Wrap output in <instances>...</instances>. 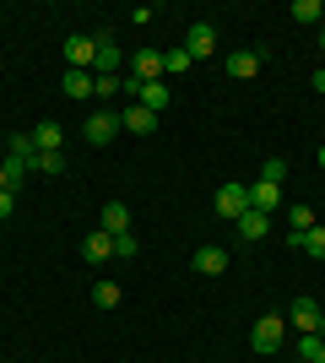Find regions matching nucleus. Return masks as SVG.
Listing matches in <instances>:
<instances>
[{"mask_svg":"<svg viewBox=\"0 0 325 363\" xmlns=\"http://www.w3.org/2000/svg\"><path fill=\"white\" fill-rule=\"evenodd\" d=\"M282 336H287V315H261V320H255V331H249V347L266 358V352L282 347Z\"/></svg>","mask_w":325,"mask_h":363,"instance_id":"nucleus-1","label":"nucleus"},{"mask_svg":"<svg viewBox=\"0 0 325 363\" xmlns=\"http://www.w3.org/2000/svg\"><path fill=\"white\" fill-rule=\"evenodd\" d=\"M6 147H11L6 152V174H11V190H16L28 179V163H38V147H33V136H11Z\"/></svg>","mask_w":325,"mask_h":363,"instance_id":"nucleus-2","label":"nucleus"},{"mask_svg":"<svg viewBox=\"0 0 325 363\" xmlns=\"http://www.w3.org/2000/svg\"><path fill=\"white\" fill-rule=\"evenodd\" d=\"M244 212H249V184L228 179L222 190H217V217H228V223H239Z\"/></svg>","mask_w":325,"mask_h":363,"instance_id":"nucleus-3","label":"nucleus"},{"mask_svg":"<svg viewBox=\"0 0 325 363\" xmlns=\"http://www.w3.org/2000/svg\"><path fill=\"white\" fill-rule=\"evenodd\" d=\"M81 136L93 141V147H108V141L120 136V114H108V108H98V114H87V125H81Z\"/></svg>","mask_w":325,"mask_h":363,"instance_id":"nucleus-4","label":"nucleus"},{"mask_svg":"<svg viewBox=\"0 0 325 363\" xmlns=\"http://www.w3.org/2000/svg\"><path fill=\"white\" fill-rule=\"evenodd\" d=\"M65 60H71V71H93V60H98V38H87V33H71V38H65Z\"/></svg>","mask_w":325,"mask_h":363,"instance_id":"nucleus-5","label":"nucleus"},{"mask_svg":"<svg viewBox=\"0 0 325 363\" xmlns=\"http://www.w3.org/2000/svg\"><path fill=\"white\" fill-rule=\"evenodd\" d=\"M120 130H130V136H152L157 114H152V108H141V104H125L120 108Z\"/></svg>","mask_w":325,"mask_h":363,"instance_id":"nucleus-6","label":"nucleus"},{"mask_svg":"<svg viewBox=\"0 0 325 363\" xmlns=\"http://www.w3.org/2000/svg\"><path fill=\"white\" fill-rule=\"evenodd\" d=\"M190 266H195L201 277H222L228 272V250H222V244H201V250L190 255Z\"/></svg>","mask_w":325,"mask_h":363,"instance_id":"nucleus-7","label":"nucleus"},{"mask_svg":"<svg viewBox=\"0 0 325 363\" xmlns=\"http://www.w3.org/2000/svg\"><path fill=\"white\" fill-rule=\"evenodd\" d=\"M185 55H190V60H212V55H217V33L206 28V22H195V28L185 33Z\"/></svg>","mask_w":325,"mask_h":363,"instance_id":"nucleus-8","label":"nucleus"},{"mask_svg":"<svg viewBox=\"0 0 325 363\" xmlns=\"http://www.w3.org/2000/svg\"><path fill=\"white\" fill-rule=\"evenodd\" d=\"M130 76H141V82H163V49H136V55H130Z\"/></svg>","mask_w":325,"mask_h":363,"instance_id":"nucleus-9","label":"nucleus"},{"mask_svg":"<svg viewBox=\"0 0 325 363\" xmlns=\"http://www.w3.org/2000/svg\"><path fill=\"white\" fill-rule=\"evenodd\" d=\"M108 255H114V233H103V228H98V233H87V239H81V260H87V266H103Z\"/></svg>","mask_w":325,"mask_h":363,"instance_id":"nucleus-10","label":"nucleus"},{"mask_svg":"<svg viewBox=\"0 0 325 363\" xmlns=\"http://www.w3.org/2000/svg\"><path fill=\"white\" fill-rule=\"evenodd\" d=\"M277 206H282V184H249V212H266V217H271V212H277Z\"/></svg>","mask_w":325,"mask_h":363,"instance_id":"nucleus-11","label":"nucleus"},{"mask_svg":"<svg viewBox=\"0 0 325 363\" xmlns=\"http://www.w3.org/2000/svg\"><path fill=\"white\" fill-rule=\"evenodd\" d=\"M228 76H233V82L261 76V55H255V49H233V55H228Z\"/></svg>","mask_w":325,"mask_h":363,"instance_id":"nucleus-12","label":"nucleus"},{"mask_svg":"<svg viewBox=\"0 0 325 363\" xmlns=\"http://www.w3.org/2000/svg\"><path fill=\"white\" fill-rule=\"evenodd\" d=\"M93 38H98L93 71H98V76H120V49H114V38H108V33H93Z\"/></svg>","mask_w":325,"mask_h":363,"instance_id":"nucleus-13","label":"nucleus"},{"mask_svg":"<svg viewBox=\"0 0 325 363\" xmlns=\"http://www.w3.org/2000/svg\"><path fill=\"white\" fill-rule=\"evenodd\" d=\"M293 325H298L304 336L320 331V303H314V298H293Z\"/></svg>","mask_w":325,"mask_h":363,"instance_id":"nucleus-14","label":"nucleus"},{"mask_svg":"<svg viewBox=\"0 0 325 363\" xmlns=\"http://www.w3.org/2000/svg\"><path fill=\"white\" fill-rule=\"evenodd\" d=\"M266 233H271V217H266V212H244V217H239V239H244V244L266 239Z\"/></svg>","mask_w":325,"mask_h":363,"instance_id":"nucleus-15","label":"nucleus"},{"mask_svg":"<svg viewBox=\"0 0 325 363\" xmlns=\"http://www.w3.org/2000/svg\"><path fill=\"white\" fill-rule=\"evenodd\" d=\"M60 141H65V130L55 120H38V130H33V147L38 152H60Z\"/></svg>","mask_w":325,"mask_h":363,"instance_id":"nucleus-16","label":"nucleus"},{"mask_svg":"<svg viewBox=\"0 0 325 363\" xmlns=\"http://www.w3.org/2000/svg\"><path fill=\"white\" fill-rule=\"evenodd\" d=\"M103 233H130V206L125 201H108L103 206Z\"/></svg>","mask_w":325,"mask_h":363,"instance_id":"nucleus-17","label":"nucleus"},{"mask_svg":"<svg viewBox=\"0 0 325 363\" xmlns=\"http://www.w3.org/2000/svg\"><path fill=\"white\" fill-rule=\"evenodd\" d=\"M60 87H65V98H76V104H81V98H93V71H65Z\"/></svg>","mask_w":325,"mask_h":363,"instance_id":"nucleus-18","label":"nucleus"},{"mask_svg":"<svg viewBox=\"0 0 325 363\" xmlns=\"http://www.w3.org/2000/svg\"><path fill=\"white\" fill-rule=\"evenodd\" d=\"M169 104H173V98H169V82H147V87H141V108H152V114H163Z\"/></svg>","mask_w":325,"mask_h":363,"instance_id":"nucleus-19","label":"nucleus"},{"mask_svg":"<svg viewBox=\"0 0 325 363\" xmlns=\"http://www.w3.org/2000/svg\"><path fill=\"white\" fill-rule=\"evenodd\" d=\"M190 65H195V60L185 55V44H179V49H163V76H185Z\"/></svg>","mask_w":325,"mask_h":363,"instance_id":"nucleus-20","label":"nucleus"},{"mask_svg":"<svg viewBox=\"0 0 325 363\" xmlns=\"http://www.w3.org/2000/svg\"><path fill=\"white\" fill-rule=\"evenodd\" d=\"M287 228H293V233H309V228H314V206L293 201V212H287Z\"/></svg>","mask_w":325,"mask_h":363,"instance_id":"nucleus-21","label":"nucleus"},{"mask_svg":"<svg viewBox=\"0 0 325 363\" xmlns=\"http://www.w3.org/2000/svg\"><path fill=\"white\" fill-rule=\"evenodd\" d=\"M93 303H98V309H120V288H114V282H98V288H93Z\"/></svg>","mask_w":325,"mask_h":363,"instance_id":"nucleus-22","label":"nucleus"},{"mask_svg":"<svg viewBox=\"0 0 325 363\" xmlns=\"http://www.w3.org/2000/svg\"><path fill=\"white\" fill-rule=\"evenodd\" d=\"M304 255H314V260H325V228L314 223L309 233H304Z\"/></svg>","mask_w":325,"mask_h":363,"instance_id":"nucleus-23","label":"nucleus"},{"mask_svg":"<svg viewBox=\"0 0 325 363\" xmlns=\"http://www.w3.org/2000/svg\"><path fill=\"white\" fill-rule=\"evenodd\" d=\"M261 179L266 184H282V179H287V163H282V157H266V163H261Z\"/></svg>","mask_w":325,"mask_h":363,"instance_id":"nucleus-24","label":"nucleus"},{"mask_svg":"<svg viewBox=\"0 0 325 363\" xmlns=\"http://www.w3.org/2000/svg\"><path fill=\"white\" fill-rule=\"evenodd\" d=\"M293 22H320V0H293Z\"/></svg>","mask_w":325,"mask_h":363,"instance_id":"nucleus-25","label":"nucleus"},{"mask_svg":"<svg viewBox=\"0 0 325 363\" xmlns=\"http://www.w3.org/2000/svg\"><path fill=\"white\" fill-rule=\"evenodd\" d=\"M93 98H120V76H93Z\"/></svg>","mask_w":325,"mask_h":363,"instance_id":"nucleus-26","label":"nucleus"},{"mask_svg":"<svg viewBox=\"0 0 325 363\" xmlns=\"http://www.w3.org/2000/svg\"><path fill=\"white\" fill-rule=\"evenodd\" d=\"M136 250H141V244H136V233H114V255H120V260H130Z\"/></svg>","mask_w":325,"mask_h":363,"instance_id":"nucleus-27","label":"nucleus"},{"mask_svg":"<svg viewBox=\"0 0 325 363\" xmlns=\"http://www.w3.org/2000/svg\"><path fill=\"white\" fill-rule=\"evenodd\" d=\"M38 168H44V174H60V168H65V152H38Z\"/></svg>","mask_w":325,"mask_h":363,"instance_id":"nucleus-28","label":"nucleus"},{"mask_svg":"<svg viewBox=\"0 0 325 363\" xmlns=\"http://www.w3.org/2000/svg\"><path fill=\"white\" fill-rule=\"evenodd\" d=\"M141 87H147V82H141V76H130V71L120 76V92H125V98H141Z\"/></svg>","mask_w":325,"mask_h":363,"instance_id":"nucleus-29","label":"nucleus"},{"mask_svg":"<svg viewBox=\"0 0 325 363\" xmlns=\"http://www.w3.org/2000/svg\"><path fill=\"white\" fill-rule=\"evenodd\" d=\"M11 212H16V190H0V223H6Z\"/></svg>","mask_w":325,"mask_h":363,"instance_id":"nucleus-30","label":"nucleus"},{"mask_svg":"<svg viewBox=\"0 0 325 363\" xmlns=\"http://www.w3.org/2000/svg\"><path fill=\"white\" fill-rule=\"evenodd\" d=\"M130 22H136V28H147V22H157V11H152V6H136V11H130Z\"/></svg>","mask_w":325,"mask_h":363,"instance_id":"nucleus-31","label":"nucleus"},{"mask_svg":"<svg viewBox=\"0 0 325 363\" xmlns=\"http://www.w3.org/2000/svg\"><path fill=\"white\" fill-rule=\"evenodd\" d=\"M314 92H325V65H320V71H314Z\"/></svg>","mask_w":325,"mask_h":363,"instance_id":"nucleus-32","label":"nucleus"},{"mask_svg":"<svg viewBox=\"0 0 325 363\" xmlns=\"http://www.w3.org/2000/svg\"><path fill=\"white\" fill-rule=\"evenodd\" d=\"M0 190H11V174H6V163H0Z\"/></svg>","mask_w":325,"mask_h":363,"instance_id":"nucleus-33","label":"nucleus"},{"mask_svg":"<svg viewBox=\"0 0 325 363\" xmlns=\"http://www.w3.org/2000/svg\"><path fill=\"white\" fill-rule=\"evenodd\" d=\"M314 336H325V309H320V331H314Z\"/></svg>","mask_w":325,"mask_h":363,"instance_id":"nucleus-34","label":"nucleus"},{"mask_svg":"<svg viewBox=\"0 0 325 363\" xmlns=\"http://www.w3.org/2000/svg\"><path fill=\"white\" fill-rule=\"evenodd\" d=\"M314 163H320V168H325V147H320V157H314Z\"/></svg>","mask_w":325,"mask_h":363,"instance_id":"nucleus-35","label":"nucleus"},{"mask_svg":"<svg viewBox=\"0 0 325 363\" xmlns=\"http://www.w3.org/2000/svg\"><path fill=\"white\" fill-rule=\"evenodd\" d=\"M320 22H325V0H320Z\"/></svg>","mask_w":325,"mask_h":363,"instance_id":"nucleus-36","label":"nucleus"},{"mask_svg":"<svg viewBox=\"0 0 325 363\" xmlns=\"http://www.w3.org/2000/svg\"><path fill=\"white\" fill-rule=\"evenodd\" d=\"M320 49H325V28H320Z\"/></svg>","mask_w":325,"mask_h":363,"instance_id":"nucleus-37","label":"nucleus"}]
</instances>
